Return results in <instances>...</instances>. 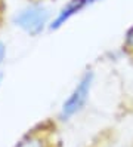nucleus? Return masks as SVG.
<instances>
[{
	"instance_id": "nucleus-1",
	"label": "nucleus",
	"mask_w": 133,
	"mask_h": 147,
	"mask_svg": "<svg viewBox=\"0 0 133 147\" xmlns=\"http://www.w3.org/2000/svg\"><path fill=\"white\" fill-rule=\"evenodd\" d=\"M53 12L44 0H30L12 15V24L28 37H39L49 30Z\"/></svg>"
},
{
	"instance_id": "nucleus-9",
	"label": "nucleus",
	"mask_w": 133,
	"mask_h": 147,
	"mask_svg": "<svg viewBox=\"0 0 133 147\" xmlns=\"http://www.w3.org/2000/svg\"><path fill=\"white\" fill-rule=\"evenodd\" d=\"M0 88H2V74H0Z\"/></svg>"
},
{
	"instance_id": "nucleus-5",
	"label": "nucleus",
	"mask_w": 133,
	"mask_h": 147,
	"mask_svg": "<svg viewBox=\"0 0 133 147\" xmlns=\"http://www.w3.org/2000/svg\"><path fill=\"white\" fill-rule=\"evenodd\" d=\"M123 51L133 58V25H130V27L126 30V33H124V37H123Z\"/></svg>"
},
{
	"instance_id": "nucleus-3",
	"label": "nucleus",
	"mask_w": 133,
	"mask_h": 147,
	"mask_svg": "<svg viewBox=\"0 0 133 147\" xmlns=\"http://www.w3.org/2000/svg\"><path fill=\"white\" fill-rule=\"evenodd\" d=\"M90 6L89 0H67L59 9L53 13V18L49 25V31H58L68 24L76 15H78L82 11Z\"/></svg>"
},
{
	"instance_id": "nucleus-8",
	"label": "nucleus",
	"mask_w": 133,
	"mask_h": 147,
	"mask_svg": "<svg viewBox=\"0 0 133 147\" xmlns=\"http://www.w3.org/2000/svg\"><path fill=\"white\" fill-rule=\"evenodd\" d=\"M98 2H101V0H89V3H90V6H92V5H95V3H98Z\"/></svg>"
},
{
	"instance_id": "nucleus-2",
	"label": "nucleus",
	"mask_w": 133,
	"mask_h": 147,
	"mask_svg": "<svg viewBox=\"0 0 133 147\" xmlns=\"http://www.w3.org/2000/svg\"><path fill=\"white\" fill-rule=\"evenodd\" d=\"M95 79L96 74L92 68H87L78 77V80L73 86V89L70 91L67 98L64 100L62 106L59 109V119L61 120H70L74 116L86 109L89 100L92 95V89L95 86Z\"/></svg>"
},
{
	"instance_id": "nucleus-6",
	"label": "nucleus",
	"mask_w": 133,
	"mask_h": 147,
	"mask_svg": "<svg viewBox=\"0 0 133 147\" xmlns=\"http://www.w3.org/2000/svg\"><path fill=\"white\" fill-rule=\"evenodd\" d=\"M7 59V45L6 42L0 40V68H2Z\"/></svg>"
},
{
	"instance_id": "nucleus-7",
	"label": "nucleus",
	"mask_w": 133,
	"mask_h": 147,
	"mask_svg": "<svg viewBox=\"0 0 133 147\" xmlns=\"http://www.w3.org/2000/svg\"><path fill=\"white\" fill-rule=\"evenodd\" d=\"M44 2H47V3H58V2H61V0H44Z\"/></svg>"
},
{
	"instance_id": "nucleus-4",
	"label": "nucleus",
	"mask_w": 133,
	"mask_h": 147,
	"mask_svg": "<svg viewBox=\"0 0 133 147\" xmlns=\"http://www.w3.org/2000/svg\"><path fill=\"white\" fill-rule=\"evenodd\" d=\"M56 143L55 126L46 128V125H40L27 132L15 147H56Z\"/></svg>"
}]
</instances>
